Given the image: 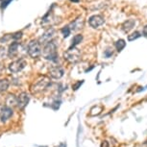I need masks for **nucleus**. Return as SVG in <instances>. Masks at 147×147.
<instances>
[{
    "label": "nucleus",
    "instance_id": "f257e3e1",
    "mask_svg": "<svg viewBox=\"0 0 147 147\" xmlns=\"http://www.w3.org/2000/svg\"><path fill=\"white\" fill-rule=\"evenodd\" d=\"M57 49H58V45L56 41L52 40L43 45V48L41 49V55L43 56L44 59L56 62L57 59L59 58Z\"/></svg>",
    "mask_w": 147,
    "mask_h": 147
},
{
    "label": "nucleus",
    "instance_id": "f03ea898",
    "mask_svg": "<svg viewBox=\"0 0 147 147\" xmlns=\"http://www.w3.org/2000/svg\"><path fill=\"white\" fill-rule=\"evenodd\" d=\"M63 59L70 63H76L81 60V52H80L78 48H76V46H70L63 53Z\"/></svg>",
    "mask_w": 147,
    "mask_h": 147
},
{
    "label": "nucleus",
    "instance_id": "7ed1b4c3",
    "mask_svg": "<svg viewBox=\"0 0 147 147\" xmlns=\"http://www.w3.org/2000/svg\"><path fill=\"white\" fill-rule=\"evenodd\" d=\"M27 53L33 59H38L41 55V44L38 40H32L27 46Z\"/></svg>",
    "mask_w": 147,
    "mask_h": 147
},
{
    "label": "nucleus",
    "instance_id": "20e7f679",
    "mask_svg": "<svg viewBox=\"0 0 147 147\" xmlns=\"http://www.w3.org/2000/svg\"><path fill=\"white\" fill-rule=\"evenodd\" d=\"M50 85V81L47 77H42V78L38 79L37 82L34 83L31 86V92L33 94H38L46 90Z\"/></svg>",
    "mask_w": 147,
    "mask_h": 147
},
{
    "label": "nucleus",
    "instance_id": "39448f33",
    "mask_svg": "<svg viewBox=\"0 0 147 147\" xmlns=\"http://www.w3.org/2000/svg\"><path fill=\"white\" fill-rule=\"evenodd\" d=\"M27 65V62L24 59H18L9 65V70L12 73H18Z\"/></svg>",
    "mask_w": 147,
    "mask_h": 147
},
{
    "label": "nucleus",
    "instance_id": "423d86ee",
    "mask_svg": "<svg viewBox=\"0 0 147 147\" xmlns=\"http://www.w3.org/2000/svg\"><path fill=\"white\" fill-rule=\"evenodd\" d=\"M55 34H56V30H55L53 27H49V28L45 30L43 34L40 37L38 41H40V43L41 45H44V44L47 43L48 41L53 40L55 37Z\"/></svg>",
    "mask_w": 147,
    "mask_h": 147
},
{
    "label": "nucleus",
    "instance_id": "0eeeda50",
    "mask_svg": "<svg viewBox=\"0 0 147 147\" xmlns=\"http://www.w3.org/2000/svg\"><path fill=\"white\" fill-rule=\"evenodd\" d=\"M105 22V18L103 16L101 15H94L92 16H90L88 19V23L92 28L96 29L98 27H100L101 25H103Z\"/></svg>",
    "mask_w": 147,
    "mask_h": 147
},
{
    "label": "nucleus",
    "instance_id": "6e6552de",
    "mask_svg": "<svg viewBox=\"0 0 147 147\" xmlns=\"http://www.w3.org/2000/svg\"><path fill=\"white\" fill-rule=\"evenodd\" d=\"M65 74V70L63 67L58 65H53L49 68V76L53 79H61Z\"/></svg>",
    "mask_w": 147,
    "mask_h": 147
},
{
    "label": "nucleus",
    "instance_id": "1a4fd4ad",
    "mask_svg": "<svg viewBox=\"0 0 147 147\" xmlns=\"http://www.w3.org/2000/svg\"><path fill=\"white\" fill-rule=\"evenodd\" d=\"M16 98H18V106L16 107L20 110H23L28 105L30 100V96L27 92H21L18 96H16Z\"/></svg>",
    "mask_w": 147,
    "mask_h": 147
},
{
    "label": "nucleus",
    "instance_id": "9d476101",
    "mask_svg": "<svg viewBox=\"0 0 147 147\" xmlns=\"http://www.w3.org/2000/svg\"><path fill=\"white\" fill-rule=\"evenodd\" d=\"M19 47H20V44L18 41H13L10 44L9 49H8V56L10 58H15L18 55L19 52Z\"/></svg>",
    "mask_w": 147,
    "mask_h": 147
},
{
    "label": "nucleus",
    "instance_id": "9b49d317",
    "mask_svg": "<svg viewBox=\"0 0 147 147\" xmlns=\"http://www.w3.org/2000/svg\"><path fill=\"white\" fill-rule=\"evenodd\" d=\"M13 115V109L10 107L5 106L2 109L1 115H0V119H1L2 122H7L9 119L12 117Z\"/></svg>",
    "mask_w": 147,
    "mask_h": 147
},
{
    "label": "nucleus",
    "instance_id": "f8f14e48",
    "mask_svg": "<svg viewBox=\"0 0 147 147\" xmlns=\"http://www.w3.org/2000/svg\"><path fill=\"white\" fill-rule=\"evenodd\" d=\"M84 23H85L84 19L82 18H78L69 25V28H70L71 31L72 30H73V31H78V30L82 29L83 27H84Z\"/></svg>",
    "mask_w": 147,
    "mask_h": 147
},
{
    "label": "nucleus",
    "instance_id": "ddd939ff",
    "mask_svg": "<svg viewBox=\"0 0 147 147\" xmlns=\"http://www.w3.org/2000/svg\"><path fill=\"white\" fill-rule=\"evenodd\" d=\"M135 25H136L135 19H128V20H126L123 24H122L121 28L125 33H129L133 28H134Z\"/></svg>",
    "mask_w": 147,
    "mask_h": 147
},
{
    "label": "nucleus",
    "instance_id": "4468645a",
    "mask_svg": "<svg viewBox=\"0 0 147 147\" xmlns=\"http://www.w3.org/2000/svg\"><path fill=\"white\" fill-rule=\"evenodd\" d=\"M6 106L10 107V108L18 106V98H16V96H15L13 94L8 95L7 99H6Z\"/></svg>",
    "mask_w": 147,
    "mask_h": 147
},
{
    "label": "nucleus",
    "instance_id": "2eb2a0df",
    "mask_svg": "<svg viewBox=\"0 0 147 147\" xmlns=\"http://www.w3.org/2000/svg\"><path fill=\"white\" fill-rule=\"evenodd\" d=\"M10 86V82L7 79H1L0 80V92H4L8 90Z\"/></svg>",
    "mask_w": 147,
    "mask_h": 147
},
{
    "label": "nucleus",
    "instance_id": "dca6fc26",
    "mask_svg": "<svg viewBox=\"0 0 147 147\" xmlns=\"http://www.w3.org/2000/svg\"><path fill=\"white\" fill-rule=\"evenodd\" d=\"M83 40V36L82 35H75L73 37V38H72V44L71 46L72 47H75L76 45H78V44L81 42V41Z\"/></svg>",
    "mask_w": 147,
    "mask_h": 147
},
{
    "label": "nucleus",
    "instance_id": "f3484780",
    "mask_svg": "<svg viewBox=\"0 0 147 147\" xmlns=\"http://www.w3.org/2000/svg\"><path fill=\"white\" fill-rule=\"evenodd\" d=\"M125 46H126V42H125V40H122V38H120V40H118L115 42V48H116V50H117L118 52L122 51V49H123Z\"/></svg>",
    "mask_w": 147,
    "mask_h": 147
},
{
    "label": "nucleus",
    "instance_id": "a211bd4d",
    "mask_svg": "<svg viewBox=\"0 0 147 147\" xmlns=\"http://www.w3.org/2000/svg\"><path fill=\"white\" fill-rule=\"evenodd\" d=\"M61 32H62L63 38H67L68 36L70 35L71 30H70V28H69V26H65L63 28L61 29Z\"/></svg>",
    "mask_w": 147,
    "mask_h": 147
},
{
    "label": "nucleus",
    "instance_id": "6ab92c4d",
    "mask_svg": "<svg viewBox=\"0 0 147 147\" xmlns=\"http://www.w3.org/2000/svg\"><path fill=\"white\" fill-rule=\"evenodd\" d=\"M140 32H138V31H136V32H134L133 34H131V35H129L128 36V40L129 41H133V40H137V38H138L140 37Z\"/></svg>",
    "mask_w": 147,
    "mask_h": 147
},
{
    "label": "nucleus",
    "instance_id": "aec40b11",
    "mask_svg": "<svg viewBox=\"0 0 147 147\" xmlns=\"http://www.w3.org/2000/svg\"><path fill=\"white\" fill-rule=\"evenodd\" d=\"M22 38V32L20 31V32H16L15 34H13L12 35V38L15 41H18V40H19L20 38Z\"/></svg>",
    "mask_w": 147,
    "mask_h": 147
},
{
    "label": "nucleus",
    "instance_id": "412c9836",
    "mask_svg": "<svg viewBox=\"0 0 147 147\" xmlns=\"http://www.w3.org/2000/svg\"><path fill=\"white\" fill-rule=\"evenodd\" d=\"M113 54V49H111V48L106 49V50H105V52H104V55H105V57H106V58L112 57Z\"/></svg>",
    "mask_w": 147,
    "mask_h": 147
},
{
    "label": "nucleus",
    "instance_id": "4be33fe9",
    "mask_svg": "<svg viewBox=\"0 0 147 147\" xmlns=\"http://www.w3.org/2000/svg\"><path fill=\"white\" fill-rule=\"evenodd\" d=\"M83 83H84V82H83V81H79L78 83H76V84H75V85H73V86H72V88H73V90H78V88H79V87H80V86H81L82 84H83Z\"/></svg>",
    "mask_w": 147,
    "mask_h": 147
},
{
    "label": "nucleus",
    "instance_id": "5701e85b",
    "mask_svg": "<svg viewBox=\"0 0 147 147\" xmlns=\"http://www.w3.org/2000/svg\"><path fill=\"white\" fill-rule=\"evenodd\" d=\"M11 1H12V0H3V2H2V5H1V8H3V7L5 8L8 4L10 3Z\"/></svg>",
    "mask_w": 147,
    "mask_h": 147
},
{
    "label": "nucleus",
    "instance_id": "b1692460",
    "mask_svg": "<svg viewBox=\"0 0 147 147\" xmlns=\"http://www.w3.org/2000/svg\"><path fill=\"white\" fill-rule=\"evenodd\" d=\"M142 34H143V36H145V37H147V25H146L145 27H143Z\"/></svg>",
    "mask_w": 147,
    "mask_h": 147
},
{
    "label": "nucleus",
    "instance_id": "393cba45",
    "mask_svg": "<svg viewBox=\"0 0 147 147\" xmlns=\"http://www.w3.org/2000/svg\"><path fill=\"white\" fill-rule=\"evenodd\" d=\"M101 147H109V145H108V143H107V141H104V142L102 143Z\"/></svg>",
    "mask_w": 147,
    "mask_h": 147
},
{
    "label": "nucleus",
    "instance_id": "a878e982",
    "mask_svg": "<svg viewBox=\"0 0 147 147\" xmlns=\"http://www.w3.org/2000/svg\"><path fill=\"white\" fill-rule=\"evenodd\" d=\"M2 109H3V106L0 105V115H1V112H2Z\"/></svg>",
    "mask_w": 147,
    "mask_h": 147
},
{
    "label": "nucleus",
    "instance_id": "bb28decb",
    "mask_svg": "<svg viewBox=\"0 0 147 147\" xmlns=\"http://www.w3.org/2000/svg\"><path fill=\"white\" fill-rule=\"evenodd\" d=\"M70 1H72V2H75V3H78L79 0H70Z\"/></svg>",
    "mask_w": 147,
    "mask_h": 147
},
{
    "label": "nucleus",
    "instance_id": "cd10ccee",
    "mask_svg": "<svg viewBox=\"0 0 147 147\" xmlns=\"http://www.w3.org/2000/svg\"><path fill=\"white\" fill-rule=\"evenodd\" d=\"M1 70H2V66H1V65H0V72H1Z\"/></svg>",
    "mask_w": 147,
    "mask_h": 147
}]
</instances>
